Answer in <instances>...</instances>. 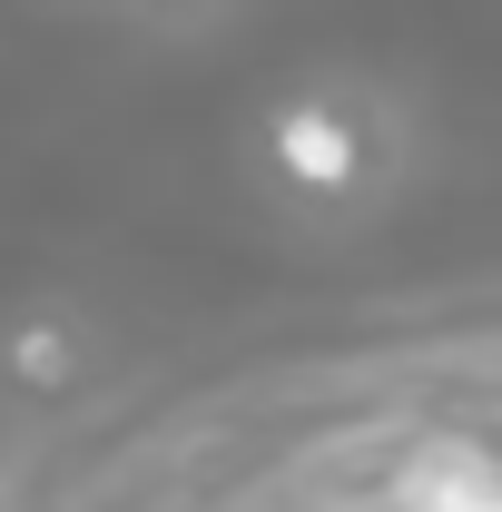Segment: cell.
I'll use <instances>...</instances> for the list:
<instances>
[{"mask_svg": "<svg viewBox=\"0 0 502 512\" xmlns=\"http://www.w3.org/2000/svg\"><path fill=\"white\" fill-rule=\"evenodd\" d=\"M502 493V463L473 434H424L394 463V512H473Z\"/></svg>", "mask_w": 502, "mask_h": 512, "instance_id": "obj_1", "label": "cell"}, {"mask_svg": "<svg viewBox=\"0 0 502 512\" xmlns=\"http://www.w3.org/2000/svg\"><path fill=\"white\" fill-rule=\"evenodd\" d=\"M276 168H286L296 188H355L365 138H355V119H345V109L296 99V109H276Z\"/></svg>", "mask_w": 502, "mask_h": 512, "instance_id": "obj_2", "label": "cell"}, {"mask_svg": "<svg viewBox=\"0 0 502 512\" xmlns=\"http://www.w3.org/2000/svg\"><path fill=\"white\" fill-rule=\"evenodd\" d=\"M10 365H20V384H60L69 365V345H60V325H30L20 345H10Z\"/></svg>", "mask_w": 502, "mask_h": 512, "instance_id": "obj_3", "label": "cell"}, {"mask_svg": "<svg viewBox=\"0 0 502 512\" xmlns=\"http://www.w3.org/2000/svg\"><path fill=\"white\" fill-rule=\"evenodd\" d=\"M473 512H502V493H493V503H473Z\"/></svg>", "mask_w": 502, "mask_h": 512, "instance_id": "obj_4", "label": "cell"}]
</instances>
